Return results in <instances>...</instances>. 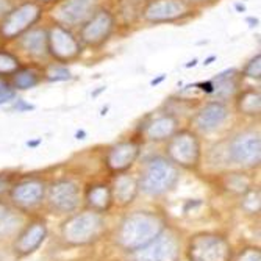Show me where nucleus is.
Wrapping results in <instances>:
<instances>
[{
  "label": "nucleus",
  "instance_id": "b1692460",
  "mask_svg": "<svg viewBox=\"0 0 261 261\" xmlns=\"http://www.w3.org/2000/svg\"><path fill=\"white\" fill-rule=\"evenodd\" d=\"M86 203L94 213H105L110 210L113 203V193L111 188L105 183H97L88 188L86 191Z\"/></svg>",
  "mask_w": 261,
  "mask_h": 261
},
{
  "label": "nucleus",
  "instance_id": "e433bc0d",
  "mask_svg": "<svg viewBox=\"0 0 261 261\" xmlns=\"http://www.w3.org/2000/svg\"><path fill=\"white\" fill-rule=\"evenodd\" d=\"M132 2H144V0H132Z\"/></svg>",
  "mask_w": 261,
  "mask_h": 261
},
{
  "label": "nucleus",
  "instance_id": "6e6552de",
  "mask_svg": "<svg viewBox=\"0 0 261 261\" xmlns=\"http://www.w3.org/2000/svg\"><path fill=\"white\" fill-rule=\"evenodd\" d=\"M47 45H49V57L60 64L72 63L83 54V44L79 36L60 23H54L47 29Z\"/></svg>",
  "mask_w": 261,
  "mask_h": 261
},
{
  "label": "nucleus",
  "instance_id": "4468645a",
  "mask_svg": "<svg viewBox=\"0 0 261 261\" xmlns=\"http://www.w3.org/2000/svg\"><path fill=\"white\" fill-rule=\"evenodd\" d=\"M141 155V144L136 139L116 142L107 152L105 164L113 174H124L136 163Z\"/></svg>",
  "mask_w": 261,
  "mask_h": 261
},
{
  "label": "nucleus",
  "instance_id": "cd10ccee",
  "mask_svg": "<svg viewBox=\"0 0 261 261\" xmlns=\"http://www.w3.org/2000/svg\"><path fill=\"white\" fill-rule=\"evenodd\" d=\"M225 186L230 189V191L241 193V194H244L246 191H249V189H250L249 180L246 178L244 174H230V175L227 177Z\"/></svg>",
  "mask_w": 261,
  "mask_h": 261
},
{
  "label": "nucleus",
  "instance_id": "0eeeda50",
  "mask_svg": "<svg viewBox=\"0 0 261 261\" xmlns=\"http://www.w3.org/2000/svg\"><path fill=\"white\" fill-rule=\"evenodd\" d=\"M116 30V16L107 8H97L82 25L79 32V39L83 47L100 49L105 45Z\"/></svg>",
  "mask_w": 261,
  "mask_h": 261
},
{
  "label": "nucleus",
  "instance_id": "9d476101",
  "mask_svg": "<svg viewBox=\"0 0 261 261\" xmlns=\"http://www.w3.org/2000/svg\"><path fill=\"white\" fill-rule=\"evenodd\" d=\"M189 261H230L231 249L225 238L215 233H200L189 241Z\"/></svg>",
  "mask_w": 261,
  "mask_h": 261
},
{
  "label": "nucleus",
  "instance_id": "f8f14e48",
  "mask_svg": "<svg viewBox=\"0 0 261 261\" xmlns=\"http://www.w3.org/2000/svg\"><path fill=\"white\" fill-rule=\"evenodd\" d=\"M132 253V261H178L180 244L174 233L163 230L155 240Z\"/></svg>",
  "mask_w": 261,
  "mask_h": 261
},
{
  "label": "nucleus",
  "instance_id": "412c9836",
  "mask_svg": "<svg viewBox=\"0 0 261 261\" xmlns=\"http://www.w3.org/2000/svg\"><path fill=\"white\" fill-rule=\"evenodd\" d=\"M236 111L247 117H258L261 111V92L255 88H243L234 94Z\"/></svg>",
  "mask_w": 261,
  "mask_h": 261
},
{
  "label": "nucleus",
  "instance_id": "6ab92c4d",
  "mask_svg": "<svg viewBox=\"0 0 261 261\" xmlns=\"http://www.w3.org/2000/svg\"><path fill=\"white\" fill-rule=\"evenodd\" d=\"M47 238V227L42 221L32 222L22 230L14 243V252L19 256H27L38 250Z\"/></svg>",
  "mask_w": 261,
  "mask_h": 261
},
{
  "label": "nucleus",
  "instance_id": "2f4dec72",
  "mask_svg": "<svg viewBox=\"0 0 261 261\" xmlns=\"http://www.w3.org/2000/svg\"><path fill=\"white\" fill-rule=\"evenodd\" d=\"M10 185H11L10 175H7V174H0V197H2V194L10 188Z\"/></svg>",
  "mask_w": 261,
  "mask_h": 261
},
{
  "label": "nucleus",
  "instance_id": "7ed1b4c3",
  "mask_svg": "<svg viewBox=\"0 0 261 261\" xmlns=\"http://www.w3.org/2000/svg\"><path fill=\"white\" fill-rule=\"evenodd\" d=\"M44 7L35 0H23L19 5H13L2 17H0V39L10 42L17 41L23 33L36 27L42 19Z\"/></svg>",
  "mask_w": 261,
  "mask_h": 261
},
{
  "label": "nucleus",
  "instance_id": "a878e982",
  "mask_svg": "<svg viewBox=\"0 0 261 261\" xmlns=\"http://www.w3.org/2000/svg\"><path fill=\"white\" fill-rule=\"evenodd\" d=\"M70 79H72V74H70V70L66 67V64L55 63L44 69V80L47 82H66Z\"/></svg>",
  "mask_w": 261,
  "mask_h": 261
},
{
  "label": "nucleus",
  "instance_id": "4be33fe9",
  "mask_svg": "<svg viewBox=\"0 0 261 261\" xmlns=\"http://www.w3.org/2000/svg\"><path fill=\"white\" fill-rule=\"evenodd\" d=\"M139 191V185H138V178L128 175V174H117L116 181L111 188L113 193V200H116L121 205H130Z\"/></svg>",
  "mask_w": 261,
  "mask_h": 261
},
{
  "label": "nucleus",
  "instance_id": "1a4fd4ad",
  "mask_svg": "<svg viewBox=\"0 0 261 261\" xmlns=\"http://www.w3.org/2000/svg\"><path fill=\"white\" fill-rule=\"evenodd\" d=\"M227 160L244 169L256 168L261 160V139L255 130L234 135L227 144Z\"/></svg>",
  "mask_w": 261,
  "mask_h": 261
},
{
  "label": "nucleus",
  "instance_id": "393cba45",
  "mask_svg": "<svg viewBox=\"0 0 261 261\" xmlns=\"http://www.w3.org/2000/svg\"><path fill=\"white\" fill-rule=\"evenodd\" d=\"M20 66H22V61L16 54L7 49H0V77L10 79Z\"/></svg>",
  "mask_w": 261,
  "mask_h": 261
},
{
  "label": "nucleus",
  "instance_id": "bb28decb",
  "mask_svg": "<svg viewBox=\"0 0 261 261\" xmlns=\"http://www.w3.org/2000/svg\"><path fill=\"white\" fill-rule=\"evenodd\" d=\"M241 75L246 79H250L253 82H259L261 79V55L256 54L255 57H252L243 67Z\"/></svg>",
  "mask_w": 261,
  "mask_h": 261
},
{
  "label": "nucleus",
  "instance_id": "39448f33",
  "mask_svg": "<svg viewBox=\"0 0 261 261\" xmlns=\"http://www.w3.org/2000/svg\"><path fill=\"white\" fill-rule=\"evenodd\" d=\"M194 13L196 8L186 0H144L139 10L141 19L152 25L174 23L191 17Z\"/></svg>",
  "mask_w": 261,
  "mask_h": 261
},
{
  "label": "nucleus",
  "instance_id": "f3484780",
  "mask_svg": "<svg viewBox=\"0 0 261 261\" xmlns=\"http://www.w3.org/2000/svg\"><path fill=\"white\" fill-rule=\"evenodd\" d=\"M45 196V183L39 178H25L17 181L10 189L13 203L22 210H30L39 205Z\"/></svg>",
  "mask_w": 261,
  "mask_h": 261
},
{
  "label": "nucleus",
  "instance_id": "f257e3e1",
  "mask_svg": "<svg viewBox=\"0 0 261 261\" xmlns=\"http://www.w3.org/2000/svg\"><path fill=\"white\" fill-rule=\"evenodd\" d=\"M164 230V222L158 215L138 211L127 216L116 233V240L124 250L135 252L149 244Z\"/></svg>",
  "mask_w": 261,
  "mask_h": 261
},
{
  "label": "nucleus",
  "instance_id": "dca6fc26",
  "mask_svg": "<svg viewBox=\"0 0 261 261\" xmlns=\"http://www.w3.org/2000/svg\"><path fill=\"white\" fill-rule=\"evenodd\" d=\"M178 117L175 114L171 111H161L147 117L142 124L141 135L152 142L168 141L178 130Z\"/></svg>",
  "mask_w": 261,
  "mask_h": 261
},
{
  "label": "nucleus",
  "instance_id": "aec40b11",
  "mask_svg": "<svg viewBox=\"0 0 261 261\" xmlns=\"http://www.w3.org/2000/svg\"><path fill=\"white\" fill-rule=\"evenodd\" d=\"M8 80L16 91H29L44 80V69L36 64L20 66Z\"/></svg>",
  "mask_w": 261,
  "mask_h": 261
},
{
  "label": "nucleus",
  "instance_id": "7c9ffc66",
  "mask_svg": "<svg viewBox=\"0 0 261 261\" xmlns=\"http://www.w3.org/2000/svg\"><path fill=\"white\" fill-rule=\"evenodd\" d=\"M236 261H261V252L258 247H247L238 255Z\"/></svg>",
  "mask_w": 261,
  "mask_h": 261
},
{
  "label": "nucleus",
  "instance_id": "473e14b6",
  "mask_svg": "<svg viewBox=\"0 0 261 261\" xmlns=\"http://www.w3.org/2000/svg\"><path fill=\"white\" fill-rule=\"evenodd\" d=\"M13 4L11 0H0V17H2L8 10H11Z\"/></svg>",
  "mask_w": 261,
  "mask_h": 261
},
{
  "label": "nucleus",
  "instance_id": "a211bd4d",
  "mask_svg": "<svg viewBox=\"0 0 261 261\" xmlns=\"http://www.w3.org/2000/svg\"><path fill=\"white\" fill-rule=\"evenodd\" d=\"M17 45L22 54L33 60L49 58V45H47V29L33 27L17 39Z\"/></svg>",
  "mask_w": 261,
  "mask_h": 261
},
{
  "label": "nucleus",
  "instance_id": "c9c22d12",
  "mask_svg": "<svg viewBox=\"0 0 261 261\" xmlns=\"http://www.w3.org/2000/svg\"><path fill=\"white\" fill-rule=\"evenodd\" d=\"M35 2H38L39 5H54V4H57L58 0H35Z\"/></svg>",
  "mask_w": 261,
  "mask_h": 261
},
{
  "label": "nucleus",
  "instance_id": "c756f323",
  "mask_svg": "<svg viewBox=\"0 0 261 261\" xmlns=\"http://www.w3.org/2000/svg\"><path fill=\"white\" fill-rule=\"evenodd\" d=\"M243 206L249 213H258L259 211V191H258V189H252L250 188L249 191L244 193Z\"/></svg>",
  "mask_w": 261,
  "mask_h": 261
},
{
  "label": "nucleus",
  "instance_id": "5701e85b",
  "mask_svg": "<svg viewBox=\"0 0 261 261\" xmlns=\"http://www.w3.org/2000/svg\"><path fill=\"white\" fill-rule=\"evenodd\" d=\"M240 72L236 69L224 70L219 75L213 79V94H216L218 100H225L228 97H234V94L240 91V82H238Z\"/></svg>",
  "mask_w": 261,
  "mask_h": 261
},
{
  "label": "nucleus",
  "instance_id": "2eb2a0df",
  "mask_svg": "<svg viewBox=\"0 0 261 261\" xmlns=\"http://www.w3.org/2000/svg\"><path fill=\"white\" fill-rule=\"evenodd\" d=\"M47 200L57 213H72L80 203V189L72 180H57L47 191Z\"/></svg>",
  "mask_w": 261,
  "mask_h": 261
},
{
  "label": "nucleus",
  "instance_id": "ddd939ff",
  "mask_svg": "<svg viewBox=\"0 0 261 261\" xmlns=\"http://www.w3.org/2000/svg\"><path fill=\"white\" fill-rule=\"evenodd\" d=\"M230 117V108L224 100H210L205 105H202L194 117L193 125L200 133H213L219 130Z\"/></svg>",
  "mask_w": 261,
  "mask_h": 261
},
{
  "label": "nucleus",
  "instance_id": "f03ea898",
  "mask_svg": "<svg viewBox=\"0 0 261 261\" xmlns=\"http://www.w3.org/2000/svg\"><path fill=\"white\" fill-rule=\"evenodd\" d=\"M178 178V168L171 160L164 156H153L142 166L138 185L139 189L149 196H161L175 188Z\"/></svg>",
  "mask_w": 261,
  "mask_h": 261
},
{
  "label": "nucleus",
  "instance_id": "f704fd0d",
  "mask_svg": "<svg viewBox=\"0 0 261 261\" xmlns=\"http://www.w3.org/2000/svg\"><path fill=\"white\" fill-rule=\"evenodd\" d=\"M7 213H8V208L7 205H4L2 202H0V224H2L7 218Z\"/></svg>",
  "mask_w": 261,
  "mask_h": 261
},
{
  "label": "nucleus",
  "instance_id": "c85d7f7f",
  "mask_svg": "<svg viewBox=\"0 0 261 261\" xmlns=\"http://www.w3.org/2000/svg\"><path fill=\"white\" fill-rule=\"evenodd\" d=\"M16 94L17 91L11 86L10 80L0 77V105H5L8 102L16 100Z\"/></svg>",
  "mask_w": 261,
  "mask_h": 261
},
{
  "label": "nucleus",
  "instance_id": "72a5a7b5",
  "mask_svg": "<svg viewBox=\"0 0 261 261\" xmlns=\"http://www.w3.org/2000/svg\"><path fill=\"white\" fill-rule=\"evenodd\" d=\"M186 2H189L193 7H196V5H211V4L218 2V0H186Z\"/></svg>",
  "mask_w": 261,
  "mask_h": 261
},
{
  "label": "nucleus",
  "instance_id": "9b49d317",
  "mask_svg": "<svg viewBox=\"0 0 261 261\" xmlns=\"http://www.w3.org/2000/svg\"><path fill=\"white\" fill-rule=\"evenodd\" d=\"M50 11L55 23L67 29L80 27L99 8V0H58Z\"/></svg>",
  "mask_w": 261,
  "mask_h": 261
},
{
  "label": "nucleus",
  "instance_id": "20e7f679",
  "mask_svg": "<svg viewBox=\"0 0 261 261\" xmlns=\"http://www.w3.org/2000/svg\"><path fill=\"white\" fill-rule=\"evenodd\" d=\"M166 158L177 168L196 169L202 158L200 139L193 130H177L166 144Z\"/></svg>",
  "mask_w": 261,
  "mask_h": 261
},
{
  "label": "nucleus",
  "instance_id": "423d86ee",
  "mask_svg": "<svg viewBox=\"0 0 261 261\" xmlns=\"http://www.w3.org/2000/svg\"><path fill=\"white\" fill-rule=\"evenodd\" d=\"M105 227V222L99 213L88 211L80 213V215H74L69 218L61 228L63 238L66 243L74 244V246H85L92 241H96L102 234Z\"/></svg>",
  "mask_w": 261,
  "mask_h": 261
}]
</instances>
